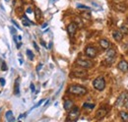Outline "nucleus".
Segmentation results:
<instances>
[{
  "label": "nucleus",
  "mask_w": 128,
  "mask_h": 122,
  "mask_svg": "<svg viewBox=\"0 0 128 122\" xmlns=\"http://www.w3.org/2000/svg\"><path fill=\"white\" fill-rule=\"evenodd\" d=\"M68 92L75 94V96H85L87 94V89L85 87H82V86L72 85L68 88Z\"/></svg>",
  "instance_id": "1"
},
{
  "label": "nucleus",
  "mask_w": 128,
  "mask_h": 122,
  "mask_svg": "<svg viewBox=\"0 0 128 122\" xmlns=\"http://www.w3.org/2000/svg\"><path fill=\"white\" fill-rule=\"evenodd\" d=\"M80 116V110H79V107L77 106H73L70 110H69V114H68V117H67V121H77L78 118Z\"/></svg>",
  "instance_id": "2"
},
{
  "label": "nucleus",
  "mask_w": 128,
  "mask_h": 122,
  "mask_svg": "<svg viewBox=\"0 0 128 122\" xmlns=\"http://www.w3.org/2000/svg\"><path fill=\"white\" fill-rule=\"evenodd\" d=\"M93 86L94 88L98 90V91H104V88H106V81H104V78L102 76H100L96 78L94 81H93Z\"/></svg>",
  "instance_id": "3"
},
{
  "label": "nucleus",
  "mask_w": 128,
  "mask_h": 122,
  "mask_svg": "<svg viewBox=\"0 0 128 122\" xmlns=\"http://www.w3.org/2000/svg\"><path fill=\"white\" fill-rule=\"evenodd\" d=\"M76 64L78 66H80L81 68H84V69H89V68H92L94 66V63L90 60H83V59H78L76 61Z\"/></svg>",
  "instance_id": "4"
},
{
  "label": "nucleus",
  "mask_w": 128,
  "mask_h": 122,
  "mask_svg": "<svg viewBox=\"0 0 128 122\" xmlns=\"http://www.w3.org/2000/svg\"><path fill=\"white\" fill-rule=\"evenodd\" d=\"M85 53H86V55H87L88 57H90V58H95L96 56V54H98V50H96L94 46H88V47H86V49H85Z\"/></svg>",
  "instance_id": "5"
},
{
  "label": "nucleus",
  "mask_w": 128,
  "mask_h": 122,
  "mask_svg": "<svg viewBox=\"0 0 128 122\" xmlns=\"http://www.w3.org/2000/svg\"><path fill=\"white\" fill-rule=\"evenodd\" d=\"M70 75H71V77H75V78H83V77L88 76V72L84 68H82V69H79V70L73 71Z\"/></svg>",
  "instance_id": "6"
},
{
  "label": "nucleus",
  "mask_w": 128,
  "mask_h": 122,
  "mask_svg": "<svg viewBox=\"0 0 128 122\" xmlns=\"http://www.w3.org/2000/svg\"><path fill=\"white\" fill-rule=\"evenodd\" d=\"M127 98H128V92H122V94L119 96V98H117V100H116V102H115V106H120L124 104Z\"/></svg>",
  "instance_id": "7"
},
{
  "label": "nucleus",
  "mask_w": 128,
  "mask_h": 122,
  "mask_svg": "<svg viewBox=\"0 0 128 122\" xmlns=\"http://www.w3.org/2000/svg\"><path fill=\"white\" fill-rule=\"evenodd\" d=\"M77 29H78V26H77V24H75V23H71V24L68 25V27H67V32H68V34H69V36H70L71 38H73V36H75V34H76V32H77Z\"/></svg>",
  "instance_id": "8"
},
{
  "label": "nucleus",
  "mask_w": 128,
  "mask_h": 122,
  "mask_svg": "<svg viewBox=\"0 0 128 122\" xmlns=\"http://www.w3.org/2000/svg\"><path fill=\"white\" fill-rule=\"evenodd\" d=\"M117 68H118L121 72H123V73H127L128 72V62L125 60H121L119 63H118Z\"/></svg>",
  "instance_id": "9"
},
{
  "label": "nucleus",
  "mask_w": 128,
  "mask_h": 122,
  "mask_svg": "<svg viewBox=\"0 0 128 122\" xmlns=\"http://www.w3.org/2000/svg\"><path fill=\"white\" fill-rule=\"evenodd\" d=\"M106 113H108V110L106 108L102 107V108H100L96 112V118L98 120H100V119H102L106 115Z\"/></svg>",
  "instance_id": "10"
},
{
  "label": "nucleus",
  "mask_w": 128,
  "mask_h": 122,
  "mask_svg": "<svg viewBox=\"0 0 128 122\" xmlns=\"http://www.w3.org/2000/svg\"><path fill=\"white\" fill-rule=\"evenodd\" d=\"M115 56V50L114 49H108L106 51V61L108 62H112L113 61V58Z\"/></svg>",
  "instance_id": "11"
},
{
  "label": "nucleus",
  "mask_w": 128,
  "mask_h": 122,
  "mask_svg": "<svg viewBox=\"0 0 128 122\" xmlns=\"http://www.w3.org/2000/svg\"><path fill=\"white\" fill-rule=\"evenodd\" d=\"M112 36L116 42H121L123 38V34L121 32V30H114L112 32Z\"/></svg>",
  "instance_id": "12"
},
{
  "label": "nucleus",
  "mask_w": 128,
  "mask_h": 122,
  "mask_svg": "<svg viewBox=\"0 0 128 122\" xmlns=\"http://www.w3.org/2000/svg\"><path fill=\"white\" fill-rule=\"evenodd\" d=\"M64 109L65 110H67V111H69L72 107L74 106V104H73V102L71 100H65V102H64Z\"/></svg>",
  "instance_id": "13"
},
{
  "label": "nucleus",
  "mask_w": 128,
  "mask_h": 122,
  "mask_svg": "<svg viewBox=\"0 0 128 122\" xmlns=\"http://www.w3.org/2000/svg\"><path fill=\"white\" fill-rule=\"evenodd\" d=\"M100 46L102 48H104V49H108V48L110 47V42L108 40H100Z\"/></svg>",
  "instance_id": "14"
},
{
  "label": "nucleus",
  "mask_w": 128,
  "mask_h": 122,
  "mask_svg": "<svg viewBox=\"0 0 128 122\" xmlns=\"http://www.w3.org/2000/svg\"><path fill=\"white\" fill-rule=\"evenodd\" d=\"M5 117H6V120L7 121H14V117H13V112L12 110H8L6 113H5Z\"/></svg>",
  "instance_id": "15"
},
{
  "label": "nucleus",
  "mask_w": 128,
  "mask_h": 122,
  "mask_svg": "<svg viewBox=\"0 0 128 122\" xmlns=\"http://www.w3.org/2000/svg\"><path fill=\"white\" fill-rule=\"evenodd\" d=\"M19 81H20V78H17L15 80V86H14V94H19L20 92V84H19Z\"/></svg>",
  "instance_id": "16"
},
{
  "label": "nucleus",
  "mask_w": 128,
  "mask_h": 122,
  "mask_svg": "<svg viewBox=\"0 0 128 122\" xmlns=\"http://www.w3.org/2000/svg\"><path fill=\"white\" fill-rule=\"evenodd\" d=\"M119 116H120V118L123 120V121H128V113L127 112H125V111H120L119 112Z\"/></svg>",
  "instance_id": "17"
},
{
  "label": "nucleus",
  "mask_w": 128,
  "mask_h": 122,
  "mask_svg": "<svg viewBox=\"0 0 128 122\" xmlns=\"http://www.w3.org/2000/svg\"><path fill=\"white\" fill-rule=\"evenodd\" d=\"M32 23L31 22V20H29V19H27L26 17H23V25L25 26V27H28V26H30V25H32Z\"/></svg>",
  "instance_id": "18"
},
{
  "label": "nucleus",
  "mask_w": 128,
  "mask_h": 122,
  "mask_svg": "<svg viewBox=\"0 0 128 122\" xmlns=\"http://www.w3.org/2000/svg\"><path fill=\"white\" fill-rule=\"evenodd\" d=\"M83 107H84L85 109H93V108L95 107V104H88V102H85V104H83Z\"/></svg>",
  "instance_id": "19"
},
{
  "label": "nucleus",
  "mask_w": 128,
  "mask_h": 122,
  "mask_svg": "<svg viewBox=\"0 0 128 122\" xmlns=\"http://www.w3.org/2000/svg\"><path fill=\"white\" fill-rule=\"evenodd\" d=\"M42 18V11L38 8H36V19L40 20Z\"/></svg>",
  "instance_id": "20"
},
{
  "label": "nucleus",
  "mask_w": 128,
  "mask_h": 122,
  "mask_svg": "<svg viewBox=\"0 0 128 122\" xmlns=\"http://www.w3.org/2000/svg\"><path fill=\"white\" fill-rule=\"evenodd\" d=\"M27 55H28V57L30 58V60H34V53L32 52V50L28 49V50H27Z\"/></svg>",
  "instance_id": "21"
},
{
  "label": "nucleus",
  "mask_w": 128,
  "mask_h": 122,
  "mask_svg": "<svg viewBox=\"0 0 128 122\" xmlns=\"http://www.w3.org/2000/svg\"><path fill=\"white\" fill-rule=\"evenodd\" d=\"M77 8H79V9H86V10H90L91 9L89 6H86V5H83V4H77Z\"/></svg>",
  "instance_id": "22"
},
{
  "label": "nucleus",
  "mask_w": 128,
  "mask_h": 122,
  "mask_svg": "<svg viewBox=\"0 0 128 122\" xmlns=\"http://www.w3.org/2000/svg\"><path fill=\"white\" fill-rule=\"evenodd\" d=\"M7 65H6V63L5 62H2V65H1V70L2 71H7Z\"/></svg>",
  "instance_id": "23"
},
{
  "label": "nucleus",
  "mask_w": 128,
  "mask_h": 122,
  "mask_svg": "<svg viewBox=\"0 0 128 122\" xmlns=\"http://www.w3.org/2000/svg\"><path fill=\"white\" fill-rule=\"evenodd\" d=\"M44 102V100H40V102H38V104H36L34 106L32 107V108H36L38 106H40V104H42Z\"/></svg>",
  "instance_id": "24"
},
{
  "label": "nucleus",
  "mask_w": 128,
  "mask_h": 122,
  "mask_svg": "<svg viewBox=\"0 0 128 122\" xmlns=\"http://www.w3.org/2000/svg\"><path fill=\"white\" fill-rule=\"evenodd\" d=\"M5 83H6L5 79H3V78H0V84H1V86H5Z\"/></svg>",
  "instance_id": "25"
},
{
  "label": "nucleus",
  "mask_w": 128,
  "mask_h": 122,
  "mask_svg": "<svg viewBox=\"0 0 128 122\" xmlns=\"http://www.w3.org/2000/svg\"><path fill=\"white\" fill-rule=\"evenodd\" d=\"M32 44H34V48L36 49V51H40V48H38V44H36V42H32Z\"/></svg>",
  "instance_id": "26"
},
{
  "label": "nucleus",
  "mask_w": 128,
  "mask_h": 122,
  "mask_svg": "<svg viewBox=\"0 0 128 122\" xmlns=\"http://www.w3.org/2000/svg\"><path fill=\"white\" fill-rule=\"evenodd\" d=\"M121 30L125 32V34H128V28H126V27H121Z\"/></svg>",
  "instance_id": "27"
},
{
  "label": "nucleus",
  "mask_w": 128,
  "mask_h": 122,
  "mask_svg": "<svg viewBox=\"0 0 128 122\" xmlns=\"http://www.w3.org/2000/svg\"><path fill=\"white\" fill-rule=\"evenodd\" d=\"M26 12H27V13H28V14H32V8H30V7H29V8H28V9H27V10H26Z\"/></svg>",
  "instance_id": "28"
},
{
  "label": "nucleus",
  "mask_w": 128,
  "mask_h": 122,
  "mask_svg": "<svg viewBox=\"0 0 128 122\" xmlns=\"http://www.w3.org/2000/svg\"><path fill=\"white\" fill-rule=\"evenodd\" d=\"M42 64L38 65V67H36V71H38V72H40V69H42Z\"/></svg>",
  "instance_id": "29"
},
{
  "label": "nucleus",
  "mask_w": 128,
  "mask_h": 122,
  "mask_svg": "<svg viewBox=\"0 0 128 122\" xmlns=\"http://www.w3.org/2000/svg\"><path fill=\"white\" fill-rule=\"evenodd\" d=\"M11 22H12V23H13V24H14V25L16 26V28H17V29H20V26H19V25L17 24V23H16V21H14V20H12Z\"/></svg>",
  "instance_id": "30"
},
{
  "label": "nucleus",
  "mask_w": 128,
  "mask_h": 122,
  "mask_svg": "<svg viewBox=\"0 0 128 122\" xmlns=\"http://www.w3.org/2000/svg\"><path fill=\"white\" fill-rule=\"evenodd\" d=\"M30 88H31V90H32V92H34V84H31Z\"/></svg>",
  "instance_id": "31"
},
{
  "label": "nucleus",
  "mask_w": 128,
  "mask_h": 122,
  "mask_svg": "<svg viewBox=\"0 0 128 122\" xmlns=\"http://www.w3.org/2000/svg\"><path fill=\"white\" fill-rule=\"evenodd\" d=\"M10 29H11V32H12L13 34H16V30H15L13 27H12V28H10Z\"/></svg>",
  "instance_id": "32"
},
{
  "label": "nucleus",
  "mask_w": 128,
  "mask_h": 122,
  "mask_svg": "<svg viewBox=\"0 0 128 122\" xmlns=\"http://www.w3.org/2000/svg\"><path fill=\"white\" fill-rule=\"evenodd\" d=\"M46 27H48V23H44V24L42 26V29H44V28H46Z\"/></svg>",
  "instance_id": "33"
},
{
  "label": "nucleus",
  "mask_w": 128,
  "mask_h": 122,
  "mask_svg": "<svg viewBox=\"0 0 128 122\" xmlns=\"http://www.w3.org/2000/svg\"><path fill=\"white\" fill-rule=\"evenodd\" d=\"M40 42H42V46H44V47H46V42H44V40H42Z\"/></svg>",
  "instance_id": "34"
},
{
  "label": "nucleus",
  "mask_w": 128,
  "mask_h": 122,
  "mask_svg": "<svg viewBox=\"0 0 128 122\" xmlns=\"http://www.w3.org/2000/svg\"><path fill=\"white\" fill-rule=\"evenodd\" d=\"M22 46V44L21 42H19V44H17V48H20Z\"/></svg>",
  "instance_id": "35"
},
{
  "label": "nucleus",
  "mask_w": 128,
  "mask_h": 122,
  "mask_svg": "<svg viewBox=\"0 0 128 122\" xmlns=\"http://www.w3.org/2000/svg\"><path fill=\"white\" fill-rule=\"evenodd\" d=\"M48 44H49V46H48V48H51V47H52V42H50Z\"/></svg>",
  "instance_id": "36"
},
{
  "label": "nucleus",
  "mask_w": 128,
  "mask_h": 122,
  "mask_svg": "<svg viewBox=\"0 0 128 122\" xmlns=\"http://www.w3.org/2000/svg\"><path fill=\"white\" fill-rule=\"evenodd\" d=\"M18 36V40L21 42V40H22V36Z\"/></svg>",
  "instance_id": "37"
},
{
  "label": "nucleus",
  "mask_w": 128,
  "mask_h": 122,
  "mask_svg": "<svg viewBox=\"0 0 128 122\" xmlns=\"http://www.w3.org/2000/svg\"><path fill=\"white\" fill-rule=\"evenodd\" d=\"M126 104V106H127V108H128V98L126 100V102H125V104Z\"/></svg>",
  "instance_id": "38"
},
{
  "label": "nucleus",
  "mask_w": 128,
  "mask_h": 122,
  "mask_svg": "<svg viewBox=\"0 0 128 122\" xmlns=\"http://www.w3.org/2000/svg\"><path fill=\"white\" fill-rule=\"evenodd\" d=\"M19 63H20V64H23V60H22V59H19Z\"/></svg>",
  "instance_id": "39"
},
{
  "label": "nucleus",
  "mask_w": 128,
  "mask_h": 122,
  "mask_svg": "<svg viewBox=\"0 0 128 122\" xmlns=\"http://www.w3.org/2000/svg\"><path fill=\"white\" fill-rule=\"evenodd\" d=\"M5 1H6V2H8V1H9V0H5Z\"/></svg>",
  "instance_id": "40"
}]
</instances>
